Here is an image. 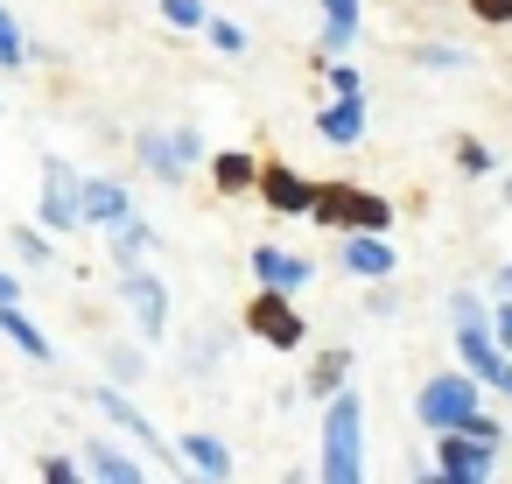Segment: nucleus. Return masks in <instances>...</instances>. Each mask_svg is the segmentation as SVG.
Returning <instances> with one entry per match:
<instances>
[{"mask_svg":"<svg viewBox=\"0 0 512 484\" xmlns=\"http://www.w3.org/2000/svg\"><path fill=\"white\" fill-rule=\"evenodd\" d=\"M176 155H183V162H197V155H204V141H197V127H176Z\"/></svg>","mask_w":512,"mask_h":484,"instance_id":"31","label":"nucleus"},{"mask_svg":"<svg viewBox=\"0 0 512 484\" xmlns=\"http://www.w3.org/2000/svg\"><path fill=\"white\" fill-rule=\"evenodd\" d=\"M309 218H323L330 232H386V225H393V204H386V197H372V190L323 183V190H316V204H309Z\"/></svg>","mask_w":512,"mask_h":484,"instance_id":"3","label":"nucleus"},{"mask_svg":"<svg viewBox=\"0 0 512 484\" xmlns=\"http://www.w3.org/2000/svg\"><path fill=\"white\" fill-rule=\"evenodd\" d=\"M491 337H498V344L512 351V295H505V309H498V323H491Z\"/></svg>","mask_w":512,"mask_h":484,"instance_id":"35","label":"nucleus"},{"mask_svg":"<svg viewBox=\"0 0 512 484\" xmlns=\"http://www.w3.org/2000/svg\"><path fill=\"white\" fill-rule=\"evenodd\" d=\"M162 15H169V29H204V22H211L204 0H162Z\"/></svg>","mask_w":512,"mask_h":484,"instance_id":"24","label":"nucleus"},{"mask_svg":"<svg viewBox=\"0 0 512 484\" xmlns=\"http://www.w3.org/2000/svg\"><path fill=\"white\" fill-rule=\"evenodd\" d=\"M456 351H463V365H470V372H477L491 393H505V400H512V351L491 337V323H463Z\"/></svg>","mask_w":512,"mask_h":484,"instance_id":"5","label":"nucleus"},{"mask_svg":"<svg viewBox=\"0 0 512 484\" xmlns=\"http://www.w3.org/2000/svg\"><path fill=\"white\" fill-rule=\"evenodd\" d=\"M323 78H330L337 99H358V71H351V64H323Z\"/></svg>","mask_w":512,"mask_h":484,"instance_id":"27","label":"nucleus"},{"mask_svg":"<svg viewBox=\"0 0 512 484\" xmlns=\"http://www.w3.org/2000/svg\"><path fill=\"white\" fill-rule=\"evenodd\" d=\"M120 295H127V309H134L141 337L155 344V337L169 330V295H162V281H155V274H141V267H127V274H120Z\"/></svg>","mask_w":512,"mask_h":484,"instance_id":"8","label":"nucleus"},{"mask_svg":"<svg viewBox=\"0 0 512 484\" xmlns=\"http://www.w3.org/2000/svg\"><path fill=\"white\" fill-rule=\"evenodd\" d=\"M477 400H484V379L463 365V372H435L428 386H421V400H414V414L442 435V428H463L470 414H477Z\"/></svg>","mask_w":512,"mask_h":484,"instance_id":"2","label":"nucleus"},{"mask_svg":"<svg viewBox=\"0 0 512 484\" xmlns=\"http://www.w3.org/2000/svg\"><path fill=\"white\" fill-rule=\"evenodd\" d=\"M449 309H456V323H484V302H477V295H456Z\"/></svg>","mask_w":512,"mask_h":484,"instance_id":"32","label":"nucleus"},{"mask_svg":"<svg viewBox=\"0 0 512 484\" xmlns=\"http://www.w3.org/2000/svg\"><path fill=\"white\" fill-rule=\"evenodd\" d=\"M204 36H211L225 57H239V50H246V29H239V22H204Z\"/></svg>","mask_w":512,"mask_h":484,"instance_id":"25","label":"nucleus"},{"mask_svg":"<svg viewBox=\"0 0 512 484\" xmlns=\"http://www.w3.org/2000/svg\"><path fill=\"white\" fill-rule=\"evenodd\" d=\"M477 22H512V0H463Z\"/></svg>","mask_w":512,"mask_h":484,"instance_id":"29","label":"nucleus"},{"mask_svg":"<svg viewBox=\"0 0 512 484\" xmlns=\"http://www.w3.org/2000/svg\"><path fill=\"white\" fill-rule=\"evenodd\" d=\"M246 330H253L260 344H274V351H295V344H302V316L288 309L281 288H260V295L246 302Z\"/></svg>","mask_w":512,"mask_h":484,"instance_id":"6","label":"nucleus"},{"mask_svg":"<svg viewBox=\"0 0 512 484\" xmlns=\"http://www.w3.org/2000/svg\"><path fill=\"white\" fill-rule=\"evenodd\" d=\"M253 274H260V288H281V295H295V288H309V260L302 253H281V246H260L253 253Z\"/></svg>","mask_w":512,"mask_h":484,"instance_id":"10","label":"nucleus"},{"mask_svg":"<svg viewBox=\"0 0 512 484\" xmlns=\"http://www.w3.org/2000/svg\"><path fill=\"white\" fill-rule=\"evenodd\" d=\"M498 442H484V435H463V428H442V442H435V470L449 477V484H484L498 463Z\"/></svg>","mask_w":512,"mask_h":484,"instance_id":"4","label":"nucleus"},{"mask_svg":"<svg viewBox=\"0 0 512 484\" xmlns=\"http://www.w3.org/2000/svg\"><path fill=\"white\" fill-rule=\"evenodd\" d=\"M0 302H22V281L15 274H0Z\"/></svg>","mask_w":512,"mask_h":484,"instance_id":"36","label":"nucleus"},{"mask_svg":"<svg viewBox=\"0 0 512 484\" xmlns=\"http://www.w3.org/2000/svg\"><path fill=\"white\" fill-rule=\"evenodd\" d=\"M505 197H512V176H505Z\"/></svg>","mask_w":512,"mask_h":484,"instance_id":"38","label":"nucleus"},{"mask_svg":"<svg viewBox=\"0 0 512 484\" xmlns=\"http://www.w3.org/2000/svg\"><path fill=\"white\" fill-rule=\"evenodd\" d=\"M456 162H463L470 176H491V148H484V141H463V148H456Z\"/></svg>","mask_w":512,"mask_h":484,"instance_id":"28","label":"nucleus"},{"mask_svg":"<svg viewBox=\"0 0 512 484\" xmlns=\"http://www.w3.org/2000/svg\"><path fill=\"white\" fill-rule=\"evenodd\" d=\"M323 477L330 484H358L365 477V407H358V393H330V414H323Z\"/></svg>","mask_w":512,"mask_h":484,"instance_id":"1","label":"nucleus"},{"mask_svg":"<svg viewBox=\"0 0 512 484\" xmlns=\"http://www.w3.org/2000/svg\"><path fill=\"white\" fill-rule=\"evenodd\" d=\"M421 64H428V71H463L470 57H463V50H449V43H428V50H421Z\"/></svg>","mask_w":512,"mask_h":484,"instance_id":"26","label":"nucleus"},{"mask_svg":"<svg viewBox=\"0 0 512 484\" xmlns=\"http://www.w3.org/2000/svg\"><path fill=\"white\" fill-rule=\"evenodd\" d=\"M78 211H85V225H120L127 218V190L106 183V176H78Z\"/></svg>","mask_w":512,"mask_h":484,"instance_id":"12","label":"nucleus"},{"mask_svg":"<svg viewBox=\"0 0 512 484\" xmlns=\"http://www.w3.org/2000/svg\"><path fill=\"white\" fill-rule=\"evenodd\" d=\"M141 162H148V169H155L162 183H176V176L190 169V162L176 155V134H141Z\"/></svg>","mask_w":512,"mask_h":484,"instance_id":"19","label":"nucleus"},{"mask_svg":"<svg viewBox=\"0 0 512 484\" xmlns=\"http://www.w3.org/2000/svg\"><path fill=\"white\" fill-rule=\"evenodd\" d=\"M85 456H92V463H85L92 477H113V484H141V463H134V456H120L113 442H99V449H85Z\"/></svg>","mask_w":512,"mask_h":484,"instance_id":"21","label":"nucleus"},{"mask_svg":"<svg viewBox=\"0 0 512 484\" xmlns=\"http://www.w3.org/2000/svg\"><path fill=\"white\" fill-rule=\"evenodd\" d=\"M260 197H267L274 211H309V204H316V183L295 176V169H281V162H267V169H260Z\"/></svg>","mask_w":512,"mask_h":484,"instance_id":"11","label":"nucleus"},{"mask_svg":"<svg viewBox=\"0 0 512 484\" xmlns=\"http://www.w3.org/2000/svg\"><path fill=\"white\" fill-rule=\"evenodd\" d=\"M337 267L358 274V281H386V274H393V246H386L379 232H351V239L337 246Z\"/></svg>","mask_w":512,"mask_h":484,"instance_id":"9","label":"nucleus"},{"mask_svg":"<svg viewBox=\"0 0 512 484\" xmlns=\"http://www.w3.org/2000/svg\"><path fill=\"white\" fill-rule=\"evenodd\" d=\"M463 435H484V442H498V421H491V414H484V407H477V414H470V421H463Z\"/></svg>","mask_w":512,"mask_h":484,"instance_id":"33","label":"nucleus"},{"mask_svg":"<svg viewBox=\"0 0 512 484\" xmlns=\"http://www.w3.org/2000/svg\"><path fill=\"white\" fill-rule=\"evenodd\" d=\"M43 477H50V484H71V477H78V463H71V456H50V463H43Z\"/></svg>","mask_w":512,"mask_h":484,"instance_id":"34","label":"nucleus"},{"mask_svg":"<svg viewBox=\"0 0 512 484\" xmlns=\"http://www.w3.org/2000/svg\"><path fill=\"white\" fill-rule=\"evenodd\" d=\"M344 372H351V351H323V358L309 365V393H323V400H330V393L344 386Z\"/></svg>","mask_w":512,"mask_h":484,"instance_id":"22","label":"nucleus"},{"mask_svg":"<svg viewBox=\"0 0 512 484\" xmlns=\"http://www.w3.org/2000/svg\"><path fill=\"white\" fill-rule=\"evenodd\" d=\"M15 246H22V260H36V267L50 260V239H43V232H15Z\"/></svg>","mask_w":512,"mask_h":484,"instance_id":"30","label":"nucleus"},{"mask_svg":"<svg viewBox=\"0 0 512 484\" xmlns=\"http://www.w3.org/2000/svg\"><path fill=\"white\" fill-rule=\"evenodd\" d=\"M498 288H505V295H512V267H505V281H498Z\"/></svg>","mask_w":512,"mask_h":484,"instance_id":"37","label":"nucleus"},{"mask_svg":"<svg viewBox=\"0 0 512 484\" xmlns=\"http://www.w3.org/2000/svg\"><path fill=\"white\" fill-rule=\"evenodd\" d=\"M92 400H99V414H106V421H113L120 435H134V442H148V449H162V435L148 428V414H141V407H134V400H127L120 386H99Z\"/></svg>","mask_w":512,"mask_h":484,"instance_id":"14","label":"nucleus"},{"mask_svg":"<svg viewBox=\"0 0 512 484\" xmlns=\"http://www.w3.org/2000/svg\"><path fill=\"white\" fill-rule=\"evenodd\" d=\"M22 57H29V43H22V29H15V15L0 8V71H15Z\"/></svg>","mask_w":512,"mask_h":484,"instance_id":"23","label":"nucleus"},{"mask_svg":"<svg viewBox=\"0 0 512 484\" xmlns=\"http://www.w3.org/2000/svg\"><path fill=\"white\" fill-rule=\"evenodd\" d=\"M85 211H78V176L64 162H43V232H78Z\"/></svg>","mask_w":512,"mask_h":484,"instance_id":"7","label":"nucleus"},{"mask_svg":"<svg viewBox=\"0 0 512 484\" xmlns=\"http://www.w3.org/2000/svg\"><path fill=\"white\" fill-rule=\"evenodd\" d=\"M358 43V0H323V57H344Z\"/></svg>","mask_w":512,"mask_h":484,"instance_id":"16","label":"nucleus"},{"mask_svg":"<svg viewBox=\"0 0 512 484\" xmlns=\"http://www.w3.org/2000/svg\"><path fill=\"white\" fill-rule=\"evenodd\" d=\"M0 330H8V344H15L22 358H36V365H50V358H57V344L22 316V302H0Z\"/></svg>","mask_w":512,"mask_h":484,"instance_id":"15","label":"nucleus"},{"mask_svg":"<svg viewBox=\"0 0 512 484\" xmlns=\"http://www.w3.org/2000/svg\"><path fill=\"white\" fill-rule=\"evenodd\" d=\"M211 183H218L225 197H239V190H260V162H253V155H218V162H211Z\"/></svg>","mask_w":512,"mask_h":484,"instance_id":"17","label":"nucleus"},{"mask_svg":"<svg viewBox=\"0 0 512 484\" xmlns=\"http://www.w3.org/2000/svg\"><path fill=\"white\" fill-rule=\"evenodd\" d=\"M176 449H183V456H190V463H197L204 477H232V449H225L218 435H183Z\"/></svg>","mask_w":512,"mask_h":484,"instance_id":"18","label":"nucleus"},{"mask_svg":"<svg viewBox=\"0 0 512 484\" xmlns=\"http://www.w3.org/2000/svg\"><path fill=\"white\" fill-rule=\"evenodd\" d=\"M148 246H155V232H148V225H141V218L127 211V218L113 225V260H120V274H127V267H134V260L148 253Z\"/></svg>","mask_w":512,"mask_h":484,"instance_id":"20","label":"nucleus"},{"mask_svg":"<svg viewBox=\"0 0 512 484\" xmlns=\"http://www.w3.org/2000/svg\"><path fill=\"white\" fill-rule=\"evenodd\" d=\"M316 134H323L330 148H358V141H365V99H337V106H323V113H316Z\"/></svg>","mask_w":512,"mask_h":484,"instance_id":"13","label":"nucleus"}]
</instances>
